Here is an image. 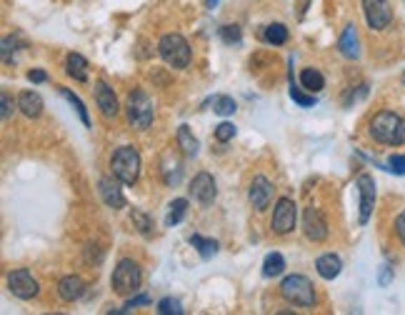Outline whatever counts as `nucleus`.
<instances>
[{
	"mask_svg": "<svg viewBox=\"0 0 405 315\" xmlns=\"http://www.w3.org/2000/svg\"><path fill=\"white\" fill-rule=\"evenodd\" d=\"M371 138L380 145H403L405 143V130H403V118L393 110H380L373 115L371 121Z\"/></svg>",
	"mask_w": 405,
	"mask_h": 315,
	"instance_id": "nucleus-1",
	"label": "nucleus"
},
{
	"mask_svg": "<svg viewBox=\"0 0 405 315\" xmlns=\"http://www.w3.org/2000/svg\"><path fill=\"white\" fill-rule=\"evenodd\" d=\"M140 153L133 145H120L113 155H110V170L123 185H135L140 178Z\"/></svg>",
	"mask_w": 405,
	"mask_h": 315,
	"instance_id": "nucleus-2",
	"label": "nucleus"
},
{
	"mask_svg": "<svg viewBox=\"0 0 405 315\" xmlns=\"http://www.w3.org/2000/svg\"><path fill=\"white\" fill-rule=\"evenodd\" d=\"M158 53H160V58L171 65V68H178V70L188 68L190 58H193V51H190L188 41H185L180 33H166V35H163V38L158 41Z\"/></svg>",
	"mask_w": 405,
	"mask_h": 315,
	"instance_id": "nucleus-3",
	"label": "nucleus"
},
{
	"mask_svg": "<svg viewBox=\"0 0 405 315\" xmlns=\"http://www.w3.org/2000/svg\"><path fill=\"white\" fill-rule=\"evenodd\" d=\"M126 113H128V123H131L135 130H148L150 123H153V118H155L153 100L148 98V93L140 91V88L128 93Z\"/></svg>",
	"mask_w": 405,
	"mask_h": 315,
	"instance_id": "nucleus-4",
	"label": "nucleus"
},
{
	"mask_svg": "<svg viewBox=\"0 0 405 315\" xmlns=\"http://www.w3.org/2000/svg\"><path fill=\"white\" fill-rule=\"evenodd\" d=\"M280 295L298 308H313L315 305V286L305 275H288L286 281L280 283Z\"/></svg>",
	"mask_w": 405,
	"mask_h": 315,
	"instance_id": "nucleus-5",
	"label": "nucleus"
},
{
	"mask_svg": "<svg viewBox=\"0 0 405 315\" xmlns=\"http://www.w3.org/2000/svg\"><path fill=\"white\" fill-rule=\"evenodd\" d=\"M110 283H113V290L118 293V295H133V293H138L140 286H143V270H140V265H138L135 260L123 258L115 265Z\"/></svg>",
	"mask_w": 405,
	"mask_h": 315,
	"instance_id": "nucleus-6",
	"label": "nucleus"
},
{
	"mask_svg": "<svg viewBox=\"0 0 405 315\" xmlns=\"http://www.w3.org/2000/svg\"><path fill=\"white\" fill-rule=\"evenodd\" d=\"M296 220H298V208L291 198H280L275 203V210H273V220H270V228H273L275 235H288L293 233L296 228Z\"/></svg>",
	"mask_w": 405,
	"mask_h": 315,
	"instance_id": "nucleus-7",
	"label": "nucleus"
},
{
	"mask_svg": "<svg viewBox=\"0 0 405 315\" xmlns=\"http://www.w3.org/2000/svg\"><path fill=\"white\" fill-rule=\"evenodd\" d=\"M8 290L15 295V298L20 300H30L38 295V281L33 278V273H30L28 268H18L13 270L11 275H8Z\"/></svg>",
	"mask_w": 405,
	"mask_h": 315,
	"instance_id": "nucleus-8",
	"label": "nucleus"
},
{
	"mask_svg": "<svg viewBox=\"0 0 405 315\" xmlns=\"http://www.w3.org/2000/svg\"><path fill=\"white\" fill-rule=\"evenodd\" d=\"M363 13L373 30H385L393 23V8L388 0H363Z\"/></svg>",
	"mask_w": 405,
	"mask_h": 315,
	"instance_id": "nucleus-9",
	"label": "nucleus"
},
{
	"mask_svg": "<svg viewBox=\"0 0 405 315\" xmlns=\"http://www.w3.org/2000/svg\"><path fill=\"white\" fill-rule=\"evenodd\" d=\"M355 185L360 193V225H366L373 215V208H376V180L368 173H360Z\"/></svg>",
	"mask_w": 405,
	"mask_h": 315,
	"instance_id": "nucleus-10",
	"label": "nucleus"
},
{
	"mask_svg": "<svg viewBox=\"0 0 405 315\" xmlns=\"http://www.w3.org/2000/svg\"><path fill=\"white\" fill-rule=\"evenodd\" d=\"M190 198L198 201L200 206H211L213 201L218 198V188H215V180H213L211 173H198L193 180H190V188H188Z\"/></svg>",
	"mask_w": 405,
	"mask_h": 315,
	"instance_id": "nucleus-11",
	"label": "nucleus"
},
{
	"mask_svg": "<svg viewBox=\"0 0 405 315\" xmlns=\"http://www.w3.org/2000/svg\"><path fill=\"white\" fill-rule=\"evenodd\" d=\"M303 230H305V238L313 243H323L328 238V223L318 208H305V213H303Z\"/></svg>",
	"mask_w": 405,
	"mask_h": 315,
	"instance_id": "nucleus-12",
	"label": "nucleus"
},
{
	"mask_svg": "<svg viewBox=\"0 0 405 315\" xmlns=\"http://www.w3.org/2000/svg\"><path fill=\"white\" fill-rule=\"evenodd\" d=\"M273 193H275L273 183L265 175H255L251 188H248V201H251V206L255 210H265L270 206V201H273Z\"/></svg>",
	"mask_w": 405,
	"mask_h": 315,
	"instance_id": "nucleus-13",
	"label": "nucleus"
},
{
	"mask_svg": "<svg viewBox=\"0 0 405 315\" xmlns=\"http://www.w3.org/2000/svg\"><path fill=\"white\" fill-rule=\"evenodd\" d=\"M98 193L103 198V203L113 210H120V208H126V195H123V188H120V180L115 178H100L98 183Z\"/></svg>",
	"mask_w": 405,
	"mask_h": 315,
	"instance_id": "nucleus-14",
	"label": "nucleus"
},
{
	"mask_svg": "<svg viewBox=\"0 0 405 315\" xmlns=\"http://www.w3.org/2000/svg\"><path fill=\"white\" fill-rule=\"evenodd\" d=\"M95 105L100 108L103 118H115V115L120 113V105H118V98H115V91L105 81H98L95 83Z\"/></svg>",
	"mask_w": 405,
	"mask_h": 315,
	"instance_id": "nucleus-15",
	"label": "nucleus"
},
{
	"mask_svg": "<svg viewBox=\"0 0 405 315\" xmlns=\"http://www.w3.org/2000/svg\"><path fill=\"white\" fill-rule=\"evenodd\" d=\"M338 51L348 58V60H358L360 58V38H358V28H355L353 23L343 28L340 38H338Z\"/></svg>",
	"mask_w": 405,
	"mask_h": 315,
	"instance_id": "nucleus-16",
	"label": "nucleus"
},
{
	"mask_svg": "<svg viewBox=\"0 0 405 315\" xmlns=\"http://www.w3.org/2000/svg\"><path fill=\"white\" fill-rule=\"evenodd\" d=\"M83 293H86V281H83L80 275H65V278L58 281V295H60V300H65V303L78 300Z\"/></svg>",
	"mask_w": 405,
	"mask_h": 315,
	"instance_id": "nucleus-17",
	"label": "nucleus"
},
{
	"mask_svg": "<svg viewBox=\"0 0 405 315\" xmlns=\"http://www.w3.org/2000/svg\"><path fill=\"white\" fill-rule=\"evenodd\" d=\"M315 270H318L320 278L333 281V278H338V275H340L343 260L338 258L336 253H323V255H318V258H315Z\"/></svg>",
	"mask_w": 405,
	"mask_h": 315,
	"instance_id": "nucleus-18",
	"label": "nucleus"
},
{
	"mask_svg": "<svg viewBox=\"0 0 405 315\" xmlns=\"http://www.w3.org/2000/svg\"><path fill=\"white\" fill-rule=\"evenodd\" d=\"M18 108H20V113L25 118H40V113H43V98L35 91H23L18 95Z\"/></svg>",
	"mask_w": 405,
	"mask_h": 315,
	"instance_id": "nucleus-19",
	"label": "nucleus"
},
{
	"mask_svg": "<svg viewBox=\"0 0 405 315\" xmlns=\"http://www.w3.org/2000/svg\"><path fill=\"white\" fill-rule=\"evenodd\" d=\"M65 70H68V75L73 81H78V83L88 81V60L80 55V53H70L68 60H65Z\"/></svg>",
	"mask_w": 405,
	"mask_h": 315,
	"instance_id": "nucleus-20",
	"label": "nucleus"
},
{
	"mask_svg": "<svg viewBox=\"0 0 405 315\" xmlns=\"http://www.w3.org/2000/svg\"><path fill=\"white\" fill-rule=\"evenodd\" d=\"M178 148L183 150L185 158H195V155H198L200 143H198V138L193 135V130H190L188 126L178 128Z\"/></svg>",
	"mask_w": 405,
	"mask_h": 315,
	"instance_id": "nucleus-21",
	"label": "nucleus"
},
{
	"mask_svg": "<svg viewBox=\"0 0 405 315\" xmlns=\"http://www.w3.org/2000/svg\"><path fill=\"white\" fill-rule=\"evenodd\" d=\"M300 88L308 93H320L323 88H326V78H323V73L315 68H305L300 73Z\"/></svg>",
	"mask_w": 405,
	"mask_h": 315,
	"instance_id": "nucleus-22",
	"label": "nucleus"
},
{
	"mask_svg": "<svg viewBox=\"0 0 405 315\" xmlns=\"http://www.w3.org/2000/svg\"><path fill=\"white\" fill-rule=\"evenodd\" d=\"M283 270H286V258L280 253H268L265 260H263V275L265 278H278V275H283Z\"/></svg>",
	"mask_w": 405,
	"mask_h": 315,
	"instance_id": "nucleus-23",
	"label": "nucleus"
},
{
	"mask_svg": "<svg viewBox=\"0 0 405 315\" xmlns=\"http://www.w3.org/2000/svg\"><path fill=\"white\" fill-rule=\"evenodd\" d=\"M58 93H60V95H63L65 100H68V103H70V105H73V108H75V113H78L80 123H83V126H86V128H91V115H88V108H86V103H83V100H80V98L75 95L73 91H68V88H58Z\"/></svg>",
	"mask_w": 405,
	"mask_h": 315,
	"instance_id": "nucleus-24",
	"label": "nucleus"
},
{
	"mask_svg": "<svg viewBox=\"0 0 405 315\" xmlns=\"http://www.w3.org/2000/svg\"><path fill=\"white\" fill-rule=\"evenodd\" d=\"M288 28L283 23H270L265 25V33H263V41L270 43V46H286L288 43Z\"/></svg>",
	"mask_w": 405,
	"mask_h": 315,
	"instance_id": "nucleus-25",
	"label": "nucleus"
},
{
	"mask_svg": "<svg viewBox=\"0 0 405 315\" xmlns=\"http://www.w3.org/2000/svg\"><path fill=\"white\" fill-rule=\"evenodd\" d=\"M190 246L200 253V258L208 260L218 253V241H211V238H203V235H190Z\"/></svg>",
	"mask_w": 405,
	"mask_h": 315,
	"instance_id": "nucleus-26",
	"label": "nucleus"
},
{
	"mask_svg": "<svg viewBox=\"0 0 405 315\" xmlns=\"http://www.w3.org/2000/svg\"><path fill=\"white\" fill-rule=\"evenodd\" d=\"M168 208H171V210H168V215H166V225L173 228V225H178L185 218V213H188V201H185V198H175Z\"/></svg>",
	"mask_w": 405,
	"mask_h": 315,
	"instance_id": "nucleus-27",
	"label": "nucleus"
},
{
	"mask_svg": "<svg viewBox=\"0 0 405 315\" xmlns=\"http://www.w3.org/2000/svg\"><path fill=\"white\" fill-rule=\"evenodd\" d=\"M131 220H133V225H135L138 233H140V235H153V220H150L148 213H143V210H138V208H133Z\"/></svg>",
	"mask_w": 405,
	"mask_h": 315,
	"instance_id": "nucleus-28",
	"label": "nucleus"
},
{
	"mask_svg": "<svg viewBox=\"0 0 405 315\" xmlns=\"http://www.w3.org/2000/svg\"><path fill=\"white\" fill-rule=\"evenodd\" d=\"M288 93H291V98H293V100H296L298 105H300V108H313V105L318 103V98H315V93L305 95V93H303L300 88H298L293 81H291V91H288Z\"/></svg>",
	"mask_w": 405,
	"mask_h": 315,
	"instance_id": "nucleus-29",
	"label": "nucleus"
},
{
	"mask_svg": "<svg viewBox=\"0 0 405 315\" xmlns=\"http://www.w3.org/2000/svg\"><path fill=\"white\" fill-rule=\"evenodd\" d=\"M213 113L233 115L235 113V100L230 95H215V98H213Z\"/></svg>",
	"mask_w": 405,
	"mask_h": 315,
	"instance_id": "nucleus-30",
	"label": "nucleus"
},
{
	"mask_svg": "<svg viewBox=\"0 0 405 315\" xmlns=\"http://www.w3.org/2000/svg\"><path fill=\"white\" fill-rule=\"evenodd\" d=\"M220 41L228 43V46H240V41H243V30H240L238 25H223Z\"/></svg>",
	"mask_w": 405,
	"mask_h": 315,
	"instance_id": "nucleus-31",
	"label": "nucleus"
},
{
	"mask_svg": "<svg viewBox=\"0 0 405 315\" xmlns=\"http://www.w3.org/2000/svg\"><path fill=\"white\" fill-rule=\"evenodd\" d=\"M158 313L160 315H183V305L175 298H163L158 303Z\"/></svg>",
	"mask_w": 405,
	"mask_h": 315,
	"instance_id": "nucleus-32",
	"label": "nucleus"
},
{
	"mask_svg": "<svg viewBox=\"0 0 405 315\" xmlns=\"http://www.w3.org/2000/svg\"><path fill=\"white\" fill-rule=\"evenodd\" d=\"M235 138V126L233 123H220V126L215 128V140L218 143H228V140H233Z\"/></svg>",
	"mask_w": 405,
	"mask_h": 315,
	"instance_id": "nucleus-33",
	"label": "nucleus"
},
{
	"mask_svg": "<svg viewBox=\"0 0 405 315\" xmlns=\"http://www.w3.org/2000/svg\"><path fill=\"white\" fill-rule=\"evenodd\" d=\"M385 170L395 173V175H405V155H390Z\"/></svg>",
	"mask_w": 405,
	"mask_h": 315,
	"instance_id": "nucleus-34",
	"label": "nucleus"
},
{
	"mask_svg": "<svg viewBox=\"0 0 405 315\" xmlns=\"http://www.w3.org/2000/svg\"><path fill=\"white\" fill-rule=\"evenodd\" d=\"M390 283H393V268H390V265H383L380 273H378V286L388 288Z\"/></svg>",
	"mask_w": 405,
	"mask_h": 315,
	"instance_id": "nucleus-35",
	"label": "nucleus"
},
{
	"mask_svg": "<svg viewBox=\"0 0 405 315\" xmlns=\"http://www.w3.org/2000/svg\"><path fill=\"white\" fill-rule=\"evenodd\" d=\"M148 303H150V298L143 293V295H135V298L128 300V303L123 305V310H120V313H131V310H133V308H138V305H148Z\"/></svg>",
	"mask_w": 405,
	"mask_h": 315,
	"instance_id": "nucleus-36",
	"label": "nucleus"
},
{
	"mask_svg": "<svg viewBox=\"0 0 405 315\" xmlns=\"http://www.w3.org/2000/svg\"><path fill=\"white\" fill-rule=\"evenodd\" d=\"M0 100H3V121H11L13 110H15V105H13V98L8 95V91H3V95H0Z\"/></svg>",
	"mask_w": 405,
	"mask_h": 315,
	"instance_id": "nucleus-37",
	"label": "nucleus"
},
{
	"mask_svg": "<svg viewBox=\"0 0 405 315\" xmlns=\"http://www.w3.org/2000/svg\"><path fill=\"white\" fill-rule=\"evenodd\" d=\"M395 235L400 238V243L405 246V210L395 218Z\"/></svg>",
	"mask_w": 405,
	"mask_h": 315,
	"instance_id": "nucleus-38",
	"label": "nucleus"
},
{
	"mask_svg": "<svg viewBox=\"0 0 405 315\" xmlns=\"http://www.w3.org/2000/svg\"><path fill=\"white\" fill-rule=\"evenodd\" d=\"M28 81H30V83H46V81H48L46 70H30V73H28Z\"/></svg>",
	"mask_w": 405,
	"mask_h": 315,
	"instance_id": "nucleus-39",
	"label": "nucleus"
},
{
	"mask_svg": "<svg viewBox=\"0 0 405 315\" xmlns=\"http://www.w3.org/2000/svg\"><path fill=\"white\" fill-rule=\"evenodd\" d=\"M215 6H218V0H206V8H211V11H213Z\"/></svg>",
	"mask_w": 405,
	"mask_h": 315,
	"instance_id": "nucleus-40",
	"label": "nucleus"
},
{
	"mask_svg": "<svg viewBox=\"0 0 405 315\" xmlns=\"http://www.w3.org/2000/svg\"><path fill=\"white\" fill-rule=\"evenodd\" d=\"M403 130H405V121H403Z\"/></svg>",
	"mask_w": 405,
	"mask_h": 315,
	"instance_id": "nucleus-41",
	"label": "nucleus"
},
{
	"mask_svg": "<svg viewBox=\"0 0 405 315\" xmlns=\"http://www.w3.org/2000/svg\"><path fill=\"white\" fill-rule=\"evenodd\" d=\"M403 81H405V75H403Z\"/></svg>",
	"mask_w": 405,
	"mask_h": 315,
	"instance_id": "nucleus-42",
	"label": "nucleus"
}]
</instances>
